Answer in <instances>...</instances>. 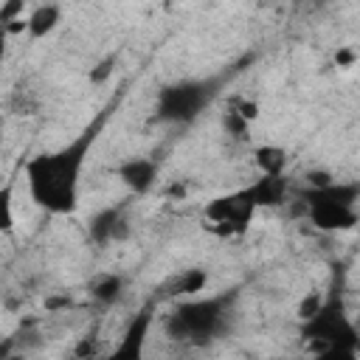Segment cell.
<instances>
[{
	"label": "cell",
	"mask_w": 360,
	"mask_h": 360,
	"mask_svg": "<svg viewBox=\"0 0 360 360\" xmlns=\"http://www.w3.org/2000/svg\"><path fill=\"white\" fill-rule=\"evenodd\" d=\"M112 110H115V104H107L73 141H68L65 146H59L53 152L34 155L25 163V180H28L31 200L42 211H48V214H73L76 211L82 169H84L90 149L96 146L101 127Z\"/></svg>",
	"instance_id": "1"
},
{
	"label": "cell",
	"mask_w": 360,
	"mask_h": 360,
	"mask_svg": "<svg viewBox=\"0 0 360 360\" xmlns=\"http://www.w3.org/2000/svg\"><path fill=\"white\" fill-rule=\"evenodd\" d=\"M298 332L309 343V349L315 354H321V357H329V360H352V357H357L360 332H357L354 321L346 312L343 290H340V273H338V281L329 287L321 309L315 315H309L307 321H301Z\"/></svg>",
	"instance_id": "2"
},
{
	"label": "cell",
	"mask_w": 360,
	"mask_h": 360,
	"mask_svg": "<svg viewBox=\"0 0 360 360\" xmlns=\"http://www.w3.org/2000/svg\"><path fill=\"white\" fill-rule=\"evenodd\" d=\"M236 301V290L219 292V295H202V298H186L180 301L169 318H166V335L172 340L183 343H211L228 329L231 307Z\"/></svg>",
	"instance_id": "3"
},
{
	"label": "cell",
	"mask_w": 360,
	"mask_h": 360,
	"mask_svg": "<svg viewBox=\"0 0 360 360\" xmlns=\"http://www.w3.org/2000/svg\"><path fill=\"white\" fill-rule=\"evenodd\" d=\"M228 76H200V79H177L158 90L152 124H172V127H188L194 124L202 110L219 96Z\"/></svg>",
	"instance_id": "4"
},
{
	"label": "cell",
	"mask_w": 360,
	"mask_h": 360,
	"mask_svg": "<svg viewBox=\"0 0 360 360\" xmlns=\"http://www.w3.org/2000/svg\"><path fill=\"white\" fill-rule=\"evenodd\" d=\"M256 211H259V208L253 205L248 188H236V191H231V194L214 197V200L202 208L205 219L222 225L225 233H242V231L250 225V219H253Z\"/></svg>",
	"instance_id": "5"
},
{
	"label": "cell",
	"mask_w": 360,
	"mask_h": 360,
	"mask_svg": "<svg viewBox=\"0 0 360 360\" xmlns=\"http://www.w3.org/2000/svg\"><path fill=\"white\" fill-rule=\"evenodd\" d=\"M127 208H129V200H118L101 211L93 214L90 219V239L96 245H107V242H115V239H127Z\"/></svg>",
	"instance_id": "6"
},
{
	"label": "cell",
	"mask_w": 360,
	"mask_h": 360,
	"mask_svg": "<svg viewBox=\"0 0 360 360\" xmlns=\"http://www.w3.org/2000/svg\"><path fill=\"white\" fill-rule=\"evenodd\" d=\"M307 217L309 222L323 231V233H335V231H352L360 222V211L357 205H335V202H309L307 205Z\"/></svg>",
	"instance_id": "7"
},
{
	"label": "cell",
	"mask_w": 360,
	"mask_h": 360,
	"mask_svg": "<svg viewBox=\"0 0 360 360\" xmlns=\"http://www.w3.org/2000/svg\"><path fill=\"white\" fill-rule=\"evenodd\" d=\"M304 205L309 202H335V205H357L360 202V180H332L326 186H304L295 191Z\"/></svg>",
	"instance_id": "8"
},
{
	"label": "cell",
	"mask_w": 360,
	"mask_h": 360,
	"mask_svg": "<svg viewBox=\"0 0 360 360\" xmlns=\"http://www.w3.org/2000/svg\"><path fill=\"white\" fill-rule=\"evenodd\" d=\"M115 177L129 194H149L158 183V163L149 158H127L115 166Z\"/></svg>",
	"instance_id": "9"
},
{
	"label": "cell",
	"mask_w": 360,
	"mask_h": 360,
	"mask_svg": "<svg viewBox=\"0 0 360 360\" xmlns=\"http://www.w3.org/2000/svg\"><path fill=\"white\" fill-rule=\"evenodd\" d=\"M152 315H155V304H146L143 309L135 312V318L124 329V338H121L118 349L112 352L115 360H138L143 354V343H146V335H149V326H152Z\"/></svg>",
	"instance_id": "10"
},
{
	"label": "cell",
	"mask_w": 360,
	"mask_h": 360,
	"mask_svg": "<svg viewBox=\"0 0 360 360\" xmlns=\"http://www.w3.org/2000/svg\"><path fill=\"white\" fill-rule=\"evenodd\" d=\"M245 188L256 208H278V205H284V200L290 194V183L284 174H262L259 180H253Z\"/></svg>",
	"instance_id": "11"
},
{
	"label": "cell",
	"mask_w": 360,
	"mask_h": 360,
	"mask_svg": "<svg viewBox=\"0 0 360 360\" xmlns=\"http://www.w3.org/2000/svg\"><path fill=\"white\" fill-rule=\"evenodd\" d=\"M62 22V8L56 3H42L28 14V37L42 39Z\"/></svg>",
	"instance_id": "12"
},
{
	"label": "cell",
	"mask_w": 360,
	"mask_h": 360,
	"mask_svg": "<svg viewBox=\"0 0 360 360\" xmlns=\"http://www.w3.org/2000/svg\"><path fill=\"white\" fill-rule=\"evenodd\" d=\"M124 292V278L118 273H101L90 281V295L101 304V307H112Z\"/></svg>",
	"instance_id": "13"
},
{
	"label": "cell",
	"mask_w": 360,
	"mask_h": 360,
	"mask_svg": "<svg viewBox=\"0 0 360 360\" xmlns=\"http://www.w3.org/2000/svg\"><path fill=\"white\" fill-rule=\"evenodd\" d=\"M253 158H256V166H259L262 174H284V169H287V152L276 143L256 146Z\"/></svg>",
	"instance_id": "14"
},
{
	"label": "cell",
	"mask_w": 360,
	"mask_h": 360,
	"mask_svg": "<svg viewBox=\"0 0 360 360\" xmlns=\"http://www.w3.org/2000/svg\"><path fill=\"white\" fill-rule=\"evenodd\" d=\"M205 284H208V270L205 267H188V270H183L172 281V292H177V295H197V292L205 290Z\"/></svg>",
	"instance_id": "15"
},
{
	"label": "cell",
	"mask_w": 360,
	"mask_h": 360,
	"mask_svg": "<svg viewBox=\"0 0 360 360\" xmlns=\"http://www.w3.org/2000/svg\"><path fill=\"white\" fill-rule=\"evenodd\" d=\"M222 129H225V135H231V138H236V141H248V138H250V121H248L233 104L222 112Z\"/></svg>",
	"instance_id": "16"
},
{
	"label": "cell",
	"mask_w": 360,
	"mask_h": 360,
	"mask_svg": "<svg viewBox=\"0 0 360 360\" xmlns=\"http://www.w3.org/2000/svg\"><path fill=\"white\" fill-rule=\"evenodd\" d=\"M323 304V295L321 292H307L301 301H298V321H307L309 315H315Z\"/></svg>",
	"instance_id": "17"
},
{
	"label": "cell",
	"mask_w": 360,
	"mask_h": 360,
	"mask_svg": "<svg viewBox=\"0 0 360 360\" xmlns=\"http://www.w3.org/2000/svg\"><path fill=\"white\" fill-rule=\"evenodd\" d=\"M112 70H115V56H107L96 68H90V82L93 84H101V82H107L112 76Z\"/></svg>",
	"instance_id": "18"
},
{
	"label": "cell",
	"mask_w": 360,
	"mask_h": 360,
	"mask_svg": "<svg viewBox=\"0 0 360 360\" xmlns=\"http://www.w3.org/2000/svg\"><path fill=\"white\" fill-rule=\"evenodd\" d=\"M22 6H25V0H6L3 3V11H0V22L8 25V22L20 20L22 17Z\"/></svg>",
	"instance_id": "19"
},
{
	"label": "cell",
	"mask_w": 360,
	"mask_h": 360,
	"mask_svg": "<svg viewBox=\"0 0 360 360\" xmlns=\"http://www.w3.org/2000/svg\"><path fill=\"white\" fill-rule=\"evenodd\" d=\"M304 180H307V186H326V183H332L335 177H332L329 169H309V172L304 174Z\"/></svg>",
	"instance_id": "20"
},
{
	"label": "cell",
	"mask_w": 360,
	"mask_h": 360,
	"mask_svg": "<svg viewBox=\"0 0 360 360\" xmlns=\"http://www.w3.org/2000/svg\"><path fill=\"white\" fill-rule=\"evenodd\" d=\"M233 107H236V110H239L250 124L259 118V104H256V101H250V98H236V101H233Z\"/></svg>",
	"instance_id": "21"
},
{
	"label": "cell",
	"mask_w": 360,
	"mask_h": 360,
	"mask_svg": "<svg viewBox=\"0 0 360 360\" xmlns=\"http://www.w3.org/2000/svg\"><path fill=\"white\" fill-rule=\"evenodd\" d=\"M0 205H3V214H6L3 228L11 231V225H14V219H11V186H3V191H0Z\"/></svg>",
	"instance_id": "22"
},
{
	"label": "cell",
	"mask_w": 360,
	"mask_h": 360,
	"mask_svg": "<svg viewBox=\"0 0 360 360\" xmlns=\"http://www.w3.org/2000/svg\"><path fill=\"white\" fill-rule=\"evenodd\" d=\"M68 304H70L68 298H48V301H45L48 309H59V307H68Z\"/></svg>",
	"instance_id": "23"
},
{
	"label": "cell",
	"mask_w": 360,
	"mask_h": 360,
	"mask_svg": "<svg viewBox=\"0 0 360 360\" xmlns=\"http://www.w3.org/2000/svg\"><path fill=\"white\" fill-rule=\"evenodd\" d=\"M346 62H352V53L349 51H340L338 53V65H346Z\"/></svg>",
	"instance_id": "24"
},
{
	"label": "cell",
	"mask_w": 360,
	"mask_h": 360,
	"mask_svg": "<svg viewBox=\"0 0 360 360\" xmlns=\"http://www.w3.org/2000/svg\"><path fill=\"white\" fill-rule=\"evenodd\" d=\"M292 3H301V0H292Z\"/></svg>",
	"instance_id": "25"
}]
</instances>
